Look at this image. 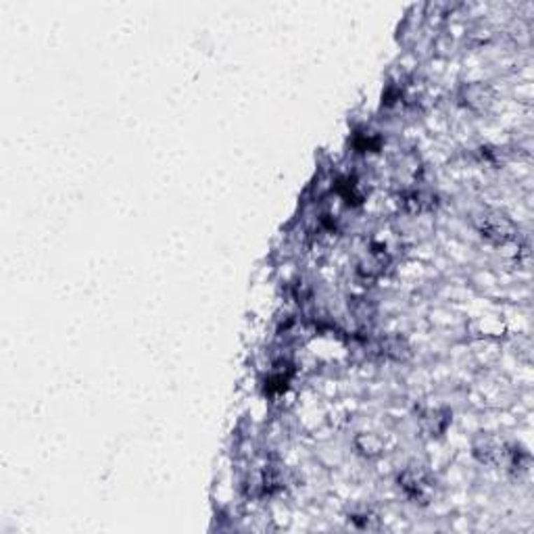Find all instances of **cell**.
<instances>
[{
    "label": "cell",
    "mask_w": 534,
    "mask_h": 534,
    "mask_svg": "<svg viewBox=\"0 0 534 534\" xmlns=\"http://www.w3.org/2000/svg\"><path fill=\"white\" fill-rule=\"evenodd\" d=\"M399 486L405 493L407 499L413 503H428L434 495V478L428 470L420 465H411L399 474Z\"/></svg>",
    "instance_id": "obj_1"
},
{
    "label": "cell",
    "mask_w": 534,
    "mask_h": 534,
    "mask_svg": "<svg viewBox=\"0 0 534 534\" xmlns=\"http://www.w3.org/2000/svg\"><path fill=\"white\" fill-rule=\"evenodd\" d=\"M478 230H480L482 238H486L495 245H505L516 238L514 226L507 219H503L501 215H482L478 221Z\"/></svg>",
    "instance_id": "obj_2"
},
{
    "label": "cell",
    "mask_w": 534,
    "mask_h": 534,
    "mask_svg": "<svg viewBox=\"0 0 534 534\" xmlns=\"http://www.w3.org/2000/svg\"><path fill=\"white\" fill-rule=\"evenodd\" d=\"M399 203L403 205V209L407 213H422V211H428L437 205V196L426 190H409L401 196Z\"/></svg>",
    "instance_id": "obj_3"
},
{
    "label": "cell",
    "mask_w": 534,
    "mask_h": 534,
    "mask_svg": "<svg viewBox=\"0 0 534 534\" xmlns=\"http://www.w3.org/2000/svg\"><path fill=\"white\" fill-rule=\"evenodd\" d=\"M420 424L428 434H432V437L441 434V432H445L446 424H449V413L443 409H430L420 418Z\"/></svg>",
    "instance_id": "obj_4"
},
{
    "label": "cell",
    "mask_w": 534,
    "mask_h": 534,
    "mask_svg": "<svg viewBox=\"0 0 534 534\" xmlns=\"http://www.w3.org/2000/svg\"><path fill=\"white\" fill-rule=\"evenodd\" d=\"M476 457L482 461V463H488V465H495L503 459V449L495 443H482V445L476 446Z\"/></svg>",
    "instance_id": "obj_5"
},
{
    "label": "cell",
    "mask_w": 534,
    "mask_h": 534,
    "mask_svg": "<svg viewBox=\"0 0 534 534\" xmlns=\"http://www.w3.org/2000/svg\"><path fill=\"white\" fill-rule=\"evenodd\" d=\"M355 445L357 449H359L361 453H365V455H380V451H382L380 439L374 437V434H361L355 441Z\"/></svg>",
    "instance_id": "obj_6"
}]
</instances>
